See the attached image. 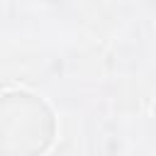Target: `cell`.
I'll use <instances>...</instances> for the list:
<instances>
[{
	"label": "cell",
	"instance_id": "cell-1",
	"mask_svg": "<svg viewBox=\"0 0 156 156\" xmlns=\"http://www.w3.org/2000/svg\"><path fill=\"white\" fill-rule=\"evenodd\" d=\"M51 107L27 90L0 95V156H41L54 141Z\"/></svg>",
	"mask_w": 156,
	"mask_h": 156
}]
</instances>
